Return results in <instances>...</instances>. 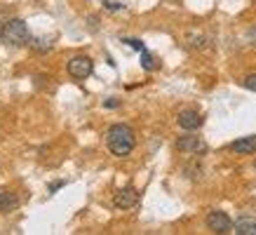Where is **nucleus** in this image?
<instances>
[{"instance_id": "obj_1", "label": "nucleus", "mask_w": 256, "mask_h": 235, "mask_svg": "<svg viewBox=\"0 0 256 235\" xmlns=\"http://www.w3.org/2000/svg\"><path fill=\"white\" fill-rule=\"evenodd\" d=\"M134 144H136V136H134L130 125L108 127V132H106V146H108V150L113 156H118V158L130 156L134 150Z\"/></svg>"}, {"instance_id": "obj_2", "label": "nucleus", "mask_w": 256, "mask_h": 235, "mask_svg": "<svg viewBox=\"0 0 256 235\" xmlns=\"http://www.w3.org/2000/svg\"><path fill=\"white\" fill-rule=\"evenodd\" d=\"M0 40L12 47H24V45H31L33 38H31V31H28L26 22H22V19H8L5 26H2V31H0Z\"/></svg>"}, {"instance_id": "obj_3", "label": "nucleus", "mask_w": 256, "mask_h": 235, "mask_svg": "<svg viewBox=\"0 0 256 235\" xmlns=\"http://www.w3.org/2000/svg\"><path fill=\"white\" fill-rule=\"evenodd\" d=\"M204 224H207V228H210L212 233H218V235H226L233 230V221H230V216L226 214V212H210L207 214V219H204Z\"/></svg>"}, {"instance_id": "obj_4", "label": "nucleus", "mask_w": 256, "mask_h": 235, "mask_svg": "<svg viewBox=\"0 0 256 235\" xmlns=\"http://www.w3.org/2000/svg\"><path fill=\"white\" fill-rule=\"evenodd\" d=\"M92 70H94V62L90 59V56L85 54H78V56H73L68 62V73H70V78H76V80H85L92 76Z\"/></svg>"}, {"instance_id": "obj_5", "label": "nucleus", "mask_w": 256, "mask_h": 235, "mask_svg": "<svg viewBox=\"0 0 256 235\" xmlns=\"http://www.w3.org/2000/svg\"><path fill=\"white\" fill-rule=\"evenodd\" d=\"M176 148L181 150V153L198 156V153H204V150H207V144H204V139L198 136V134H186V136H178Z\"/></svg>"}, {"instance_id": "obj_6", "label": "nucleus", "mask_w": 256, "mask_h": 235, "mask_svg": "<svg viewBox=\"0 0 256 235\" xmlns=\"http://www.w3.org/2000/svg\"><path fill=\"white\" fill-rule=\"evenodd\" d=\"M113 204H116L118 210H132V207L139 204V190L132 186L120 188L116 196H113Z\"/></svg>"}, {"instance_id": "obj_7", "label": "nucleus", "mask_w": 256, "mask_h": 235, "mask_svg": "<svg viewBox=\"0 0 256 235\" xmlns=\"http://www.w3.org/2000/svg\"><path fill=\"white\" fill-rule=\"evenodd\" d=\"M176 122L181 130H186V132H195V130H200L202 122H204V118L198 113V110L193 108H186V110H181L176 118Z\"/></svg>"}, {"instance_id": "obj_8", "label": "nucleus", "mask_w": 256, "mask_h": 235, "mask_svg": "<svg viewBox=\"0 0 256 235\" xmlns=\"http://www.w3.org/2000/svg\"><path fill=\"white\" fill-rule=\"evenodd\" d=\"M230 150L238 153V156H252V153H256V134L235 139L233 144H230Z\"/></svg>"}, {"instance_id": "obj_9", "label": "nucleus", "mask_w": 256, "mask_h": 235, "mask_svg": "<svg viewBox=\"0 0 256 235\" xmlns=\"http://www.w3.org/2000/svg\"><path fill=\"white\" fill-rule=\"evenodd\" d=\"M233 233L238 235H256V219L254 216H242L233 224Z\"/></svg>"}, {"instance_id": "obj_10", "label": "nucleus", "mask_w": 256, "mask_h": 235, "mask_svg": "<svg viewBox=\"0 0 256 235\" xmlns=\"http://www.w3.org/2000/svg\"><path fill=\"white\" fill-rule=\"evenodd\" d=\"M19 207V198L14 193H0V212H14Z\"/></svg>"}, {"instance_id": "obj_11", "label": "nucleus", "mask_w": 256, "mask_h": 235, "mask_svg": "<svg viewBox=\"0 0 256 235\" xmlns=\"http://www.w3.org/2000/svg\"><path fill=\"white\" fill-rule=\"evenodd\" d=\"M188 45L190 47H198V50H202V47L210 42V38H204V36H200V33H188Z\"/></svg>"}, {"instance_id": "obj_12", "label": "nucleus", "mask_w": 256, "mask_h": 235, "mask_svg": "<svg viewBox=\"0 0 256 235\" xmlns=\"http://www.w3.org/2000/svg\"><path fill=\"white\" fill-rule=\"evenodd\" d=\"M141 66H144L146 70H153V68H156V59L148 54V50H144V52H141Z\"/></svg>"}, {"instance_id": "obj_13", "label": "nucleus", "mask_w": 256, "mask_h": 235, "mask_svg": "<svg viewBox=\"0 0 256 235\" xmlns=\"http://www.w3.org/2000/svg\"><path fill=\"white\" fill-rule=\"evenodd\" d=\"M242 85L247 87V90H252V92H256V73H252V76H247V78L242 80Z\"/></svg>"}, {"instance_id": "obj_14", "label": "nucleus", "mask_w": 256, "mask_h": 235, "mask_svg": "<svg viewBox=\"0 0 256 235\" xmlns=\"http://www.w3.org/2000/svg\"><path fill=\"white\" fill-rule=\"evenodd\" d=\"M124 42H127V45H130V47H134V50H139V52H144V50H146L141 40H124Z\"/></svg>"}, {"instance_id": "obj_15", "label": "nucleus", "mask_w": 256, "mask_h": 235, "mask_svg": "<svg viewBox=\"0 0 256 235\" xmlns=\"http://www.w3.org/2000/svg\"><path fill=\"white\" fill-rule=\"evenodd\" d=\"M104 5H106L108 10H122V5H120V2H104Z\"/></svg>"}, {"instance_id": "obj_16", "label": "nucleus", "mask_w": 256, "mask_h": 235, "mask_svg": "<svg viewBox=\"0 0 256 235\" xmlns=\"http://www.w3.org/2000/svg\"><path fill=\"white\" fill-rule=\"evenodd\" d=\"M116 106H118L116 99H108V102H106V108H116Z\"/></svg>"}, {"instance_id": "obj_17", "label": "nucleus", "mask_w": 256, "mask_h": 235, "mask_svg": "<svg viewBox=\"0 0 256 235\" xmlns=\"http://www.w3.org/2000/svg\"><path fill=\"white\" fill-rule=\"evenodd\" d=\"M5 22H8V19H5L2 14H0V31H2V26H5Z\"/></svg>"}]
</instances>
